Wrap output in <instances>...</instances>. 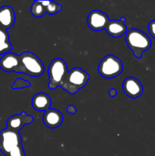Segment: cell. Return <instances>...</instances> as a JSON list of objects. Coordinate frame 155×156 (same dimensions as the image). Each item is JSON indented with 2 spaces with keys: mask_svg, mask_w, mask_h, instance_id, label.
I'll return each mask as SVG.
<instances>
[{
  "mask_svg": "<svg viewBox=\"0 0 155 156\" xmlns=\"http://www.w3.org/2000/svg\"><path fill=\"white\" fill-rule=\"evenodd\" d=\"M66 111L68 114H74L76 113V111H77V109H76V108L74 105H68L66 108Z\"/></svg>",
  "mask_w": 155,
  "mask_h": 156,
  "instance_id": "20",
  "label": "cell"
},
{
  "mask_svg": "<svg viewBox=\"0 0 155 156\" xmlns=\"http://www.w3.org/2000/svg\"><path fill=\"white\" fill-rule=\"evenodd\" d=\"M33 121V117L28 115L25 112H21L20 114H16L9 117L6 122L7 129L10 130L18 132L25 125L30 124Z\"/></svg>",
  "mask_w": 155,
  "mask_h": 156,
  "instance_id": "9",
  "label": "cell"
},
{
  "mask_svg": "<svg viewBox=\"0 0 155 156\" xmlns=\"http://www.w3.org/2000/svg\"><path fill=\"white\" fill-rule=\"evenodd\" d=\"M46 13V8L41 1H34L31 5V14L36 18H41Z\"/></svg>",
  "mask_w": 155,
  "mask_h": 156,
  "instance_id": "17",
  "label": "cell"
},
{
  "mask_svg": "<svg viewBox=\"0 0 155 156\" xmlns=\"http://www.w3.org/2000/svg\"><path fill=\"white\" fill-rule=\"evenodd\" d=\"M52 100L50 95L46 93H38L32 98V106L37 111H44L50 109Z\"/></svg>",
  "mask_w": 155,
  "mask_h": 156,
  "instance_id": "14",
  "label": "cell"
},
{
  "mask_svg": "<svg viewBox=\"0 0 155 156\" xmlns=\"http://www.w3.org/2000/svg\"><path fill=\"white\" fill-rule=\"evenodd\" d=\"M0 156H1V155H0Z\"/></svg>",
  "mask_w": 155,
  "mask_h": 156,
  "instance_id": "22",
  "label": "cell"
},
{
  "mask_svg": "<svg viewBox=\"0 0 155 156\" xmlns=\"http://www.w3.org/2000/svg\"><path fill=\"white\" fill-rule=\"evenodd\" d=\"M43 120L46 126L50 129H56L61 126L63 122V116L58 110L50 108L44 112Z\"/></svg>",
  "mask_w": 155,
  "mask_h": 156,
  "instance_id": "12",
  "label": "cell"
},
{
  "mask_svg": "<svg viewBox=\"0 0 155 156\" xmlns=\"http://www.w3.org/2000/svg\"><path fill=\"white\" fill-rule=\"evenodd\" d=\"M13 49L9 40V34L5 29L0 27V55L9 53Z\"/></svg>",
  "mask_w": 155,
  "mask_h": 156,
  "instance_id": "15",
  "label": "cell"
},
{
  "mask_svg": "<svg viewBox=\"0 0 155 156\" xmlns=\"http://www.w3.org/2000/svg\"><path fill=\"white\" fill-rule=\"evenodd\" d=\"M148 31L150 36L155 39V20L150 21L148 24Z\"/></svg>",
  "mask_w": 155,
  "mask_h": 156,
  "instance_id": "19",
  "label": "cell"
},
{
  "mask_svg": "<svg viewBox=\"0 0 155 156\" xmlns=\"http://www.w3.org/2000/svg\"><path fill=\"white\" fill-rule=\"evenodd\" d=\"M0 69L7 73L15 72L24 74L20 56L11 52L2 56L0 59Z\"/></svg>",
  "mask_w": 155,
  "mask_h": 156,
  "instance_id": "7",
  "label": "cell"
},
{
  "mask_svg": "<svg viewBox=\"0 0 155 156\" xmlns=\"http://www.w3.org/2000/svg\"><path fill=\"white\" fill-rule=\"evenodd\" d=\"M123 65L122 61L114 55H107L101 61L98 66V72L106 79L117 77L122 73Z\"/></svg>",
  "mask_w": 155,
  "mask_h": 156,
  "instance_id": "5",
  "label": "cell"
},
{
  "mask_svg": "<svg viewBox=\"0 0 155 156\" xmlns=\"http://www.w3.org/2000/svg\"><path fill=\"white\" fill-rule=\"evenodd\" d=\"M68 73L67 64L65 61L61 58L54 59L51 62L48 68V76L50 82H49V88L51 90L56 89L59 87L60 82L62 78Z\"/></svg>",
  "mask_w": 155,
  "mask_h": 156,
  "instance_id": "6",
  "label": "cell"
},
{
  "mask_svg": "<svg viewBox=\"0 0 155 156\" xmlns=\"http://www.w3.org/2000/svg\"><path fill=\"white\" fill-rule=\"evenodd\" d=\"M116 94H117V91H116V89H115V88H111V89L109 91V95L110 96V97L114 98V97H115V96H116Z\"/></svg>",
  "mask_w": 155,
  "mask_h": 156,
  "instance_id": "21",
  "label": "cell"
},
{
  "mask_svg": "<svg viewBox=\"0 0 155 156\" xmlns=\"http://www.w3.org/2000/svg\"><path fill=\"white\" fill-rule=\"evenodd\" d=\"M125 40L128 47L133 52L135 57L138 59H141L142 53L151 47L150 37L138 29L134 28L128 30Z\"/></svg>",
  "mask_w": 155,
  "mask_h": 156,
  "instance_id": "3",
  "label": "cell"
},
{
  "mask_svg": "<svg viewBox=\"0 0 155 156\" xmlns=\"http://www.w3.org/2000/svg\"><path fill=\"white\" fill-rule=\"evenodd\" d=\"M0 151L5 156H25L18 132L5 129L0 132Z\"/></svg>",
  "mask_w": 155,
  "mask_h": 156,
  "instance_id": "1",
  "label": "cell"
},
{
  "mask_svg": "<svg viewBox=\"0 0 155 156\" xmlns=\"http://www.w3.org/2000/svg\"><path fill=\"white\" fill-rule=\"evenodd\" d=\"M30 87V82L22 79H17L13 85H12V89H21V88Z\"/></svg>",
  "mask_w": 155,
  "mask_h": 156,
  "instance_id": "18",
  "label": "cell"
},
{
  "mask_svg": "<svg viewBox=\"0 0 155 156\" xmlns=\"http://www.w3.org/2000/svg\"><path fill=\"white\" fill-rule=\"evenodd\" d=\"M42 4L45 6L46 12L49 15H56L62 10V5L54 1H41Z\"/></svg>",
  "mask_w": 155,
  "mask_h": 156,
  "instance_id": "16",
  "label": "cell"
},
{
  "mask_svg": "<svg viewBox=\"0 0 155 156\" xmlns=\"http://www.w3.org/2000/svg\"><path fill=\"white\" fill-rule=\"evenodd\" d=\"M90 76L81 68H74L63 76L59 87L71 94H74L85 86Z\"/></svg>",
  "mask_w": 155,
  "mask_h": 156,
  "instance_id": "2",
  "label": "cell"
},
{
  "mask_svg": "<svg viewBox=\"0 0 155 156\" xmlns=\"http://www.w3.org/2000/svg\"><path fill=\"white\" fill-rule=\"evenodd\" d=\"M125 94L130 98H138L142 94L143 86L141 82L135 77H128L122 83Z\"/></svg>",
  "mask_w": 155,
  "mask_h": 156,
  "instance_id": "10",
  "label": "cell"
},
{
  "mask_svg": "<svg viewBox=\"0 0 155 156\" xmlns=\"http://www.w3.org/2000/svg\"><path fill=\"white\" fill-rule=\"evenodd\" d=\"M109 19L104 12L99 10H93L88 15V25L94 31H101L106 28Z\"/></svg>",
  "mask_w": 155,
  "mask_h": 156,
  "instance_id": "8",
  "label": "cell"
},
{
  "mask_svg": "<svg viewBox=\"0 0 155 156\" xmlns=\"http://www.w3.org/2000/svg\"><path fill=\"white\" fill-rule=\"evenodd\" d=\"M125 21L126 18L124 17H121L119 20H109L105 28L106 33L114 38L122 36L127 30V26L125 24Z\"/></svg>",
  "mask_w": 155,
  "mask_h": 156,
  "instance_id": "11",
  "label": "cell"
},
{
  "mask_svg": "<svg viewBox=\"0 0 155 156\" xmlns=\"http://www.w3.org/2000/svg\"><path fill=\"white\" fill-rule=\"evenodd\" d=\"M15 21V13L11 6L3 5L0 8V27L7 30L12 27Z\"/></svg>",
  "mask_w": 155,
  "mask_h": 156,
  "instance_id": "13",
  "label": "cell"
},
{
  "mask_svg": "<svg viewBox=\"0 0 155 156\" xmlns=\"http://www.w3.org/2000/svg\"><path fill=\"white\" fill-rule=\"evenodd\" d=\"M20 56L24 74L32 77H37L43 74L44 65L38 56L30 52H23Z\"/></svg>",
  "mask_w": 155,
  "mask_h": 156,
  "instance_id": "4",
  "label": "cell"
}]
</instances>
